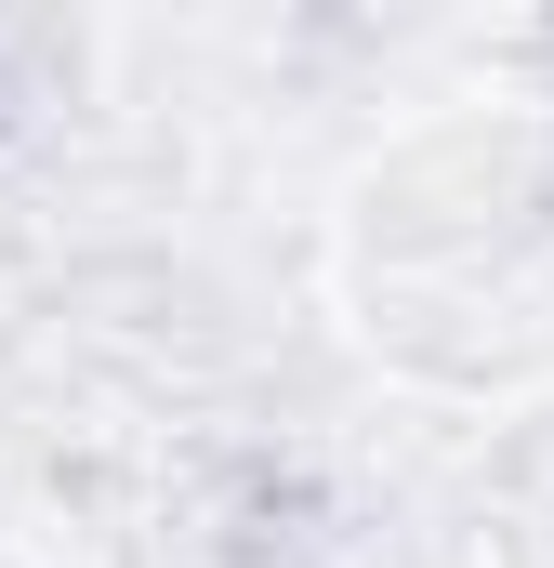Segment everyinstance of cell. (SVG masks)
I'll return each instance as SVG.
<instances>
[{
  "label": "cell",
  "instance_id": "6da1fadb",
  "mask_svg": "<svg viewBox=\"0 0 554 568\" xmlns=\"http://www.w3.org/2000/svg\"><path fill=\"white\" fill-rule=\"evenodd\" d=\"M0 106H13V93H0Z\"/></svg>",
  "mask_w": 554,
  "mask_h": 568
}]
</instances>
